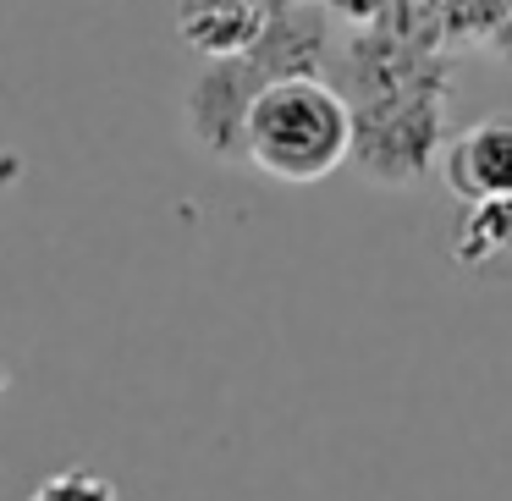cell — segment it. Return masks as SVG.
Returning <instances> with one entry per match:
<instances>
[{
	"label": "cell",
	"instance_id": "10",
	"mask_svg": "<svg viewBox=\"0 0 512 501\" xmlns=\"http://www.w3.org/2000/svg\"><path fill=\"white\" fill-rule=\"evenodd\" d=\"M259 6H265V12H281V6H298V0H259Z\"/></svg>",
	"mask_w": 512,
	"mask_h": 501
},
{
	"label": "cell",
	"instance_id": "6",
	"mask_svg": "<svg viewBox=\"0 0 512 501\" xmlns=\"http://www.w3.org/2000/svg\"><path fill=\"white\" fill-rule=\"evenodd\" d=\"M259 28H265V6L259 0H177V34L204 61L248 56Z\"/></svg>",
	"mask_w": 512,
	"mask_h": 501
},
{
	"label": "cell",
	"instance_id": "7",
	"mask_svg": "<svg viewBox=\"0 0 512 501\" xmlns=\"http://www.w3.org/2000/svg\"><path fill=\"white\" fill-rule=\"evenodd\" d=\"M452 254L463 270L512 265V204H468L463 221H457Z\"/></svg>",
	"mask_w": 512,
	"mask_h": 501
},
{
	"label": "cell",
	"instance_id": "3",
	"mask_svg": "<svg viewBox=\"0 0 512 501\" xmlns=\"http://www.w3.org/2000/svg\"><path fill=\"white\" fill-rule=\"evenodd\" d=\"M259 89H265V78L254 72L248 56L204 61L199 78L182 94V127H188L193 149H204L221 166L243 160V127H248V105H254Z\"/></svg>",
	"mask_w": 512,
	"mask_h": 501
},
{
	"label": "cell",
	"instance_id": "2",
	"mask_svg": "<svg viewBox=\"0 0 512 501\" xmlns=\"http://www.w3.org/2000/svg\"><path fill=\"white\" fill-rule=\"evenodd\" d=\"M446 149V83H419L353 105L347 160L375 188H413L441 166Z\"/></svg>",
	"mask_w": 512,
	"mask_h": 501
},
{
	"label": "cell",
	"instance_id": "4",
	"mask_svg": "<svg viewBox=\"0 0 512 501\" xmlns=\"http://www.w3.org/2000/svg\"><path fill=\"white\" fill-rule=\"evenodd\" d=\"M441 182L463 204H512V116H479L446 133Z\"/></svg>",
	"mask_w": 512,
	"mask_h": 501
},
{
	"label": "cell",
	"instance_id": "8",
	"mask_svg": "<svg viewBox=\"0 0 512 501\" xmlns=\"http://www.w3.org/2000/svg\"><path fill=\"white\" fill-rule=\"evenodd\" d=\"M28 501H122V496H116V485L105 474H94V468H61V474H50Z\"/></svg>",
	"mask_w": 512,
	"mask_h": 501
},
{
	"label": "cell",
	"instance_id": "1",
	"mask_svg": "<svg viewBox=\"0 0 512 501\" xmlns=\"http://www.w3.org/2000/svg\"><path fill=\"white\" fill-rule=\"evenodd\" d=\"M347 144H353V100L325 78L265 83L248 105L243 160L276 182L292 188L325 182L347 166Z\"/></svg>",
	"mask_w": 512,
	"mask_h": 501
},
{
	"label": "cell",
	"instance_id": "5",
	"mask_svg": "<svg viewBox=\"0 0 512 501\" xmlns=\"http://www.w3.org/2000/svg\"><path fill=\"white\" fill-rule=\"evenodd\" d=\"M325 56H331V17H325L314 0L265 12V28H259V39L248 45V61H254V72L265 83L320 78Z\"/></svg>",
	"mask_w": 512,
	"mask_h": 501
},
{
	"label": "cell",
	"instance_id": "9",
	"mask_svg": "<svg viewBox=\"0 0 512 501\" xmlns=\"http://www.w3.org/2000/svg\"><path fill=\"white\" fill-rule=\"evenodd\" d=\"M314 6H320L325 17H342V23H358V28H375L380 17L391 12V0H314Z\"/></svg>",
	"mask_w": 512,
	"mask_h": 501
}]
</instances>
